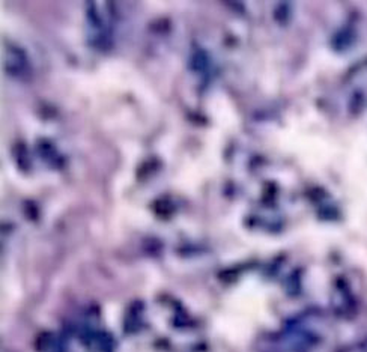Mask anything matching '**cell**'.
<instances>
[{
    "label": "cell",
    "mask_w": 367,
    "mask_h": 352,
    "mask_svg": "<svg viewBox=\"0 0 367 352\" xmlns=\"http://www.w3.org/2000/svg\"><path fill=\"white\" fill-rule=\"evenodd\" d=\"M346 98L349 108H367V59L349 73L346 81Z\"/></svg>",
    "instance_id": "6da1fadb"
}]
</instances>
